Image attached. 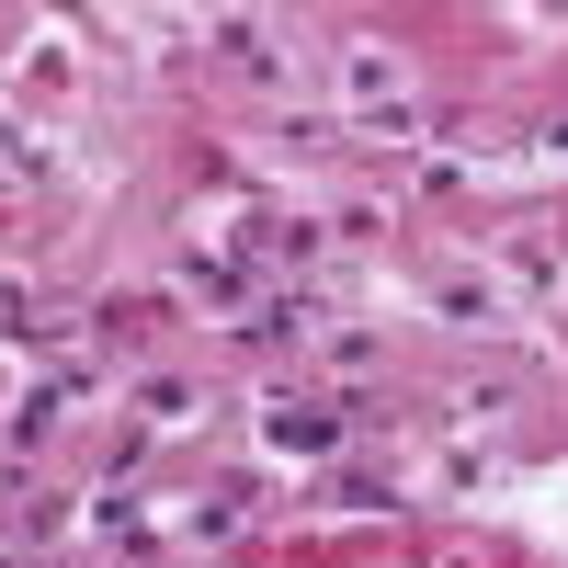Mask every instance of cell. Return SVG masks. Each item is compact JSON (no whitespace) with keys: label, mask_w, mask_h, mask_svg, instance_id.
Instances as JSON below:
<instances>
[{"label":"cell","mask_w":568,"mask_h":568,"mask_svg":"<svg viewBox=\"0 0 568 568\" xmlns=\"http://www.w3.org/2000/svg\"><path fill=\"white\" fill-rule=\"evenodd\" d=\"M329 433H342V420H329V409H273V444H296V455H318Z\"/></svg>","instance_id":"6da1fadb"}]
</instances>
